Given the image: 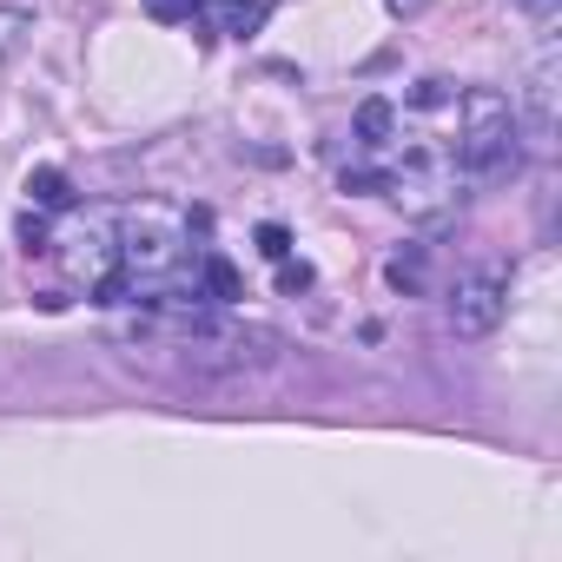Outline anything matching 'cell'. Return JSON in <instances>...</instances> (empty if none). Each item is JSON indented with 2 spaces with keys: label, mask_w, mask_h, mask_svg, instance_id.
Returning <instances> with one entry per match:
<instances>
[{
  "label": "cell",
  "mask_w": 562,
  "mask_h": 562,
  "mask_svg": "<svg viewBox=\"0 0 562 562\" xmlns=\"http://www.w3.org/2000/svg\"><path fill=\"white\" fill-rule=\"evenodd\" d=\"M503 305H509V271H496V265L463 271L450 285V331L457 338H490L503 325Z\"/></svg>",
  "instance_id": "cell-1"
},
{
  "label": "cell",
  "mask_w": 562,
  "mask_h": 562,
  "mask_svg": "<svg viewBox=\"0 0 562 562\" xmlns=\"http://www.w3.org/2000/svg\"><path fill=\"white\" fill-rule=\"evenodd\" d=\"M205 21H212V34H225V41H251V34L271 21V8H265V0H205Z\"/></svg>",
  "instance_id": "cell-2"
},
{
  "label": "cell",
  "mask_w": 562,
  "mask_h": 562,
  "mask_svg": "<svg viewBox=\"0 0 562 562\" xmlns=\"http://www.w3.org/2000/svg\"><path fill=\"white\" fill-rule=\"evenodd\" d=\"M27 199H34L41 212H67V205H74V186H67L60 166H41V172H27Z\"/></svg>",
  "instance_id": "cell-3"
},
{
  "label": "cell",
  "mask_w": 562,
  "mask_h": 562,
  "mask_svg": "<svg viewBox=\"0 0 562 562\" xmlns=\"http://www.w3.org/2000/svg\"><path fill=\"white\" fill-rule=\"evenodd\" d=\"M146 14H153V21H199L205 0H146Z\"/></svg>",
  "instance_id": "cell-4"
},
{
  "label": "cell",
  "mask_w": 562,
  "mask_h": 562,
  "mask_svg": "<svg viewBox=\"0 0 562 562\" xmlns=\"http://www.w3.org/2000/svg\"><path fill=\"white\" fill-rule=\"evenodd\" d=\"M258 245H265V258H285V232H278V225H265Z\"/></svg>",
  "instance_id": "cell-5"
},
{
  "label": "cell",
  "mask_w": 562,
  "mask_h": 562,
  "mask_svg": "<svg viewBox=\"0 0 562 562\" xmlns=\"http://www.w3.org/2000/svg\"><path fill=\"white\" fill-rule=\"evenodd\" d=\"M529 8H536V21H542V27L555 21V0H529Z\"/></svg>",
  "instance_id": "cell-6"
}]
</instances>
